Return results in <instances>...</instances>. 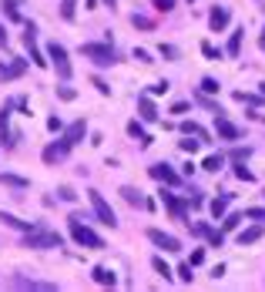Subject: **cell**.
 Returning <instances> with one entry per match:
<instances>
[{"label":"cell","instance_id":"cell-1","mask_svg":"<svg viewBox=\"0 0 265 292\" xmlns=\"http://www.w3.org/2000/svg\"><path fill=\"white\" fill-rule=\"evenodd\" d=\"M71 238H74L78 245H84V248H94V252L104 248V238H101L88 222H78V218H71Z\"/></svg>","mask_w":265,"mask_h":292},{"label":"cell","instance_id":"cell-2","mask_svg":"<svg viewBox=\"0 0 265 292\" xmlns=\"http://www.w3.org/2000/svg\"><path fill=\"white\" fill-rule=\"evenodd\" d=\"M81 54L94 61L98 68H111V64H118V51L111 44H81Z\"/></svg>","mask_w":265,"mask_h":292},{"label":"cell","instance_id":"cell-3","mask_svg":"<svg viewBox=\"0 0 265 292\" xmlns=\"http://www.w3.org/2000/svg\"><path fill=\"white\" fill-rule=\"evenodd\" d=\"M24 245H27V248H61V245H64V238L57 235V232H44V228L34 225L31 232L24 235Z\"/></svg>","mask_w":265,"mask_h":292},{"label":"cell","instance_id":"cell-4","mask_svg":"<svg viewBox=\"0 0 265 292\" xmlns=\"http://www.w3.org/2000/svg\"><path fill=\"white\" fill-rule=\"evenodd\" d=\"M88 202H91V208H94V215H98V222H101V225H111V228H118V215H114V208L104 202V195H101V191L91 188V191H88Z\"/></svg>","mask_w":265,"mask_h":292},{"label":"cell","instance_id":"cell-5","mask_svg":"<svg viewBox=\"0 0 265 292\" xmlns=\"http://www.w3.org/2000/svg\"><path fill=\"white\" fill-rule=\"evenodd\" d=\"M47 64L57 68V78L61 81H71V61H67V47L64 44H47Z\"/></svg>","mask_w":265,"mask_h":292},{"label":"cell","instance_id":"cell-6","mask_svg":"<svg viewBox=\"0 0 265 292\" xmlns=\"http://www.w3.org/2000/svg\"><path fill=\"white\" fill-rule=\"evenodd\" d=\"M144 235H148V242H151V245L165 248V252H181V242H178L175 235H168V232H161V228H148Z\"/></svg>","mask_w":265,"mask_h":292},{"label":"cell","instance_id":"cell-7","mask_svg":"<svg viewBox=\"0 0 265 292\" xmlns=\"http://www.w3.org/2000/svg\"><path fill=\"white\" fill-rule=\"evenodd\" d=\"M148 175H151L155 181H161V185H178V181H181V175H178L168 161H155V165L148 168Z\"/></svg>","mask_w":265,"mask_h":292},{"label":"cell","instance_id":"cell-8","mask_svg":"<svg viewBox=\"0 0 265 292\" xmlns=\"http://www.w3.org/2000/svg\"><path fill=\"white\" fill-rule=\"evenodd\" d=\"M67 155H71V145H67L64 138H57V141H51V145L44 148V161H47V165H61Z\"/></svg>","mask_w":265,"mask_h":292},{"label":"cell","instance_id":"cell-9","mask_svg":"<svg viewBox=\"0 0 265 292\" xmlns=\"http://www.w3.org/2000/svg\"><path fill=\"white\" fill-rule=\"evenodd\" d=\"M161 202H165V208H168L171 215H175L178 222H185V218H188V202H181L178 195H171V191H165V188H161Z\"/></svg>","mask_w":265,"mask_h":292},{"label":"cell","instance_id":"cell-10","mask_svg":"<svg viewBox=\"0 0 265 292\" xmlns=\"http://www.w3.org/2000/svg\"><path fill=\"white\" fill-rule=\"evenodd\" d=\"M215 131H218V138H225V141H238V138H242V128H235L225 114H215Z\"/></svg>","mask_w":265,"mask_h":292},{"label":"cell","instance_id":"cell-11","mask_svg":"<svg viewBox=\"0 0 265 292\" xmlns=\"http://www.w3.org/2000/svg\"><path fill=\"white\" fill-rule=\"evenodd\" d=\"M84 135H88V121H84V118H78L74 124H67V128H64V135H61V138H64L67 145L74 148V145H78V141H81Z\"/></svg>","mask_w":265,"mask_h":292},{"label":"cell","instance_id":"cell-12","mask_svg":"<svg viewBox=\"0 0 265 292\" xmlns=\"http://www.w3.org/2000/svg\"><path fill=\"white\" fill-rule=\"evenodd\" d=\"M91 279L98 282V285H108V289H114V285H118V272L108 269V265H94V269H91Z\"/></svg>","mask_w":265,"mask_h":292},{"label":"cell","instance_id":"cell-13","mask_svg":"<svg viewBox=\"0 0 265 292\" xmlns=\"http://www.w3.org/2000/svg\"><path fill=\"white\" fill-rule=\"evenodd\" d=\"M228 21H232V14H228V7H215V11L208 14V27L215 31V34H221V31L228 27Z\"/></svg>","mask_w":265,"mask_h":292},{"label":"cell","instance_id":"cell-14","mask_svg":"<svg viewBox=\"0 0 265 292\" xmlns=\"http://www.w3.org/2000/svg\"><path fill=\"white\" fill-rule=\"evenodd\" d=\"M138 114H141V121H158V108L151 94H138Z\"/></svg>","mask_w":265,"mask_h":292},{"label":"cell","instance_id":"cell-15","mask_svg":"<svg viewBox=\"0 0 265 292\" xmlns=\"http://www.w3.org/2000/svg\"><path fill=\"white\" fill-rule=\"evenodd\" d=\"M232 191H225V195H218V198H211L208 202V212H211V218H221V215L228 212V205H232Z\"/></svg>","mask_w":265,"mask_h":292},{"label":"cell","instance_id":"cell-16","mask_svg":"<svg viewBox=\"0 0 265 292\" xmlns=\"http://www.w3.org/2000/svg\"><path fill=\"white\" fill-rule=\"evenodd\" d=\"M24 71H27V61H21V57H14V64H7V68H0V81H14V78H21Z\"/></svg>","mask_w":265,"mask_h":292},{"label":"cell","instance_id":"cell-17","mask_svg":"<svg viewBox=\"0 0 265 292\" xmlns=\"http://www.w3.org/2000/svg\"><path fill=\"white\" fill-rule=\"evenodd\" d=\"M265 235L262 225H252V228H245V232H238V245H255L258 238Z\"/></svg>","mask_w":265,"mask_h":292},{"label":"cell","instance_id":"cell-18","mask_svg":"<svg viewBox=\"0 0 265 292\" xmlns=\"http://www.w3.org/2000/svg\"><path fill=\"white\" fill-rule=\"evenodd\" d=\"M121 198L128 205H134V208H144V195L134 188V185H124V188H121Z\"/></svg>","mask_w":265,"mask_h":292},{"label":"cell","instance_id":"cell-19","mask_svg":"<svg viewBox=\"0 0 265 292\" xmlns=\"http://www.w3.org/2000/svg\"><path fill=\"white\" fill-rule=\"evenodd\" d=\"M242 34H245L242 27H235V31H232V37H228V47H225V54H228V57H238V54H242Z\"/></svg>","mask_w":265,"mask_h":292},{"label":"cell","instance_id":"cell-20","mask_svg":"<svg viewBox=\"0 0 265 292\" xmlns=\"http://www.w3.org/2000/svg\"><path fill=\"white\" fill-rule=\"evenodd\" d=\"M0 222L11 225V228H21V232H31L34 228V222H24V218H17V215H11V212H0Z\"/></svg>","mask_w":265,"mask_h":292},{"label":"cell","instance_id":"cell-21","mask_svg":"<svg viewBox=\"0 0 265 292\" xmlns=\"http://www.w3.org/2000/svg\"><path fill=\"white\" fill-rule=\"evenodd\" d=\"M128 135H131V138H138V141H141V148H148V145H151V135H148V131L141 128V121H128Z\"/></svg>","mask_w":265,"mask_h":292},{"label":"cell","instance_id":"cell-22","mask_svg":"<svg viewBox=\"0 0 265 292\" xmlns=\"http://www.w3.org/2000/svg\"><path fill=\"white\" fill-rule=\"evenodd\" d=\"M181 135H195L198 141H208V131H205L198 121H181Z\"/></svg>","mask_w":265,"mask_h":292},{"label":"cell","instance_id":"cell-23","mask_svg":"<svg viewBox=\"0 0 265 292\" xmlns=\"http://www.w3.org/2000/svg\"><path fill=\"white\" fill-rule=\"evenodd\" d=\"M151 269H155V272H158V275H161L165 282H171V279H175V272H171V265H168V262H165L161 255H155V258H151Z\"/></svg>","mask_w":265,"mask_h":292},{"label":"cell","instance_id":"cell-24","mask_svg":"<svg viewBox=\"0 0 265 292\" xmlns=\"http://www.w3.org/2000/svg\"><path fill=\"white\" fill-rule=\"evenodd\" d=\"M201 168H205V171H211V175H218V171L225 168V155H208L205 161H201Z\"/></svg>","mask_w":265,"mask_h":292},{"label":"cell","instance_id":"cell-25","mask_svg":"<svg viewBox=\"0 0 265 292\" xmlns=\"http://www.w3.org/2000/svg\"><path fill=\"white\" fill-rule=\"evenodd\" d=\"M238 225H242V212H225L221 215V228H225V232H232Z\"/></svg>","mask_w":265,"mask_h":292},{"label":"cell","instance_id":"cell-26","mask_svg":"<svg viewBox=\"0 0 265 292\" xmlns=\"http://www.w3.org/2000/svg\"><path fill=\"white\" fill-rule=\"evenodd\" d=\"M24 0H4V14H7V17H11V21H17V24H24V17H21V11H17V7H21Z\"/></svg>","mask_w":265,"mask_h":292},{"label":"cell","instance_id":"cell-27","mask_svg":"<svg viewBox=\"0 0 265 292\" xmlns=\"http://www.w3.org/2000/svg\"><path fill=\"white\" fill-rule=\"evenodd\" d=\"M17 285H21V289H41V292H51V289H57L54 282H31V279H17Z\"/></svg>","mask_w":265,"mask_h":292},{"label":"cell","instance_id":"cell-28","mask_svg":"<svg viewBox=\"0 0 265 292\" xmlns=\"http://www.w3.org/2000/svg\"><path fill=\"white\" fill-rule=\"evenodd\" d=\"M235 178H238V181H245V185H252V181H255V175H252L248 168H245V161H235Z\"/></svg>","mask_w":265,"mask_h":292},{"label":"cell","instance_id":"cell-29","mask_svg":"<svg viewBox=\"0 0 265 292\" xmlns=\"http://www.w3.org/2000/svg\"><path fill=\"white\" fill-rule=\"evenodd\" d=\"M201 54L208 57V61H221V57H225V51H221V47H215V44H208V41H205V44H201Z\"/></svg>","mask_w":265,"mask_h":292},{"label":"cell","instance_id":"cell-30","mask_svg":"<svg viewBox=\"0 0 265 292\" xmlns=\"http://www.w3.org/2000/svg\"><path fill=\"white\" fill-rule=\"evenodd\" d=\"M158 54L165 57V61H178V57H181V51H178L175 44H158Z\"/></svg>","mask_w":265,"mask_h":292},{"label":"cell","instance_id":"cell-31","mask_svg":"<svg viewBox=\"0 0 265 292\" xmlns=\"http://www.w3.org/2000/svg\"><path fill=\"white\" fill-rule=\"evenodd\" d=\"M0 181H4V185H11V188H27V185H31V181L21 178V175H0Z\"/></svg>","mask_w":265,"mask_h":292},{"label":"cell","instance_id":"cell-32","mask_svg":"<svg viewBox=\"0 0 265 292\" xmlns=\"http://www.w3.org/2000/svg\"><path fill=\"white\" fill-rule=\"evenodd\" d=\"M232 98L238 104H252V108H255V104H262V98H258V94H245V91H235Z\"/></svg>","mask_w":265,"mask_h":292},{"label":"cell","instance_id":"cell-33","mask_svg":"<svg viewBox=\"0 0 265 292\" xmlns=\"http://www.w3.org/2000/svg\"><path fill=\"white\" fill-rule=\"evenodd\" d=\"M57 198H61V202H67V205H71V202H78V191L71 188V185H61V188H57Z\"/></svg>","mask_w":265,"mask_h":292},{"label":"cell","instance_id":"cell-34","mask_svg":"<svg viewBox=\"0 0 265 292\" xmlns=\"http://www.w3.org/2000/svg\"><path fill=\"white\" fill-rule=\"evenodd\" d=\"M221 91V84L215 78H201V94H218Z\"/></svg>","mask_w":265,"mask_h":292},{"label":"cell","instance_id":"cell-35","mask_svg":"<svg viewBox=\"0 0 265 292\" xmlns=\"http://www.w3.org/2000/svg\"><path fill=\"white\" fill-rule=\"evenodd\" d=\"M205 242H208V245H215V248H221V245H225V235H221L218 228H208V235H205Z\"/></svg>","mask_w":265,"mask_h":292},{"label":"cell","instance_id":"cell-36","mask_svg":"<svg viewBox=\"0 0 265 292\" xmlns=\"http://www.w3.org/2000/svg\"><path fill=\"white\" fill-rule=\"evenodd\" d=\"M178 145H181V151H185V155H195V151L201 148V141H191V135H188L185 141H178Z\"/></svg>","mask_w":265,"mask_h":292},{"label":"cell","instance_id":"cell-37","mask_svg":"<svg viewBox=\"0 0 265 292\" xmlns=\"http://www.w3.org/2000/svg\"><path fill=\"white\" fill-rule=\"evenodd\" d=\"M57 98H61V101H74V98H78V91L67 88V84H61V88H57Z\"/></svg>","mask_w":265,"mask_h":292},{"label":"cell","instance_id":"cell-38","mask_svg":"<svg viewBox=\"0 0 265 292\" xmlns=\"http://www.w3.org/2000/svg\"><path fill=\"white\" fill-rule=\"evenodd\" d=\"M74 7H78V0H64V7H61V17H64V21H74Z\"/></svg>","mask_w":265,"mask_h":292},{"label":"cell","instance_id":"cell-39","mask_svg":"<svg viewBox=\"0 0 265 292\" xmlns=\"http://www.w3.org/2000/svg\"><path fill=\"white\" fill-rule=\"evenodd\" d=\"M178 279H181V282L195 279V275H191V262H181V265H178Z\"/></svg>","mask_w":265,"mask_h":292},{"label":"cell","instance_id":"cell-40","mask_svg":"<svg viewBox=\"0 0 265 292\" xmlns=\"http://www.w3.org/2000/svg\"><path fill=\"white\" fill-rule=\"evenodd\" d=\"M131 54H134V61H141V64H155V61H151V54H148L144 47H134Z\"/></svg>","mask_w":265,"mask_h":292},{"label":"cell","instance_id":"cell-41","mask_svg":"<svg viewBox=\"0 0 265 292\" xmlns=\"http://www.w3.org/2000/svg\"><path fill=\"white\" fill-rule=\"evenodd\" d=\"M155 11L158 14H171L175 11V0H155Z\"/></svg>","mask_w":265,"mask_h":292},{"label":"cell","instance_id":"cell-42","mask_svg":"<svg viewBox=\"0 0 265 292\" xmlns=\"http://www.w3.org/2000/svg\"><path fill=\"white\" fill-rule=\"evenodd\" d=\"M242 218H255V222H265V208H245Z\"/></svg>","mask_w":265,"mask_h":292},{"label":"cell","instance_id":"cell-43","mask_svg":"<svg viewBox=\"0 0 265 292\" xmlns=\"http://www.w3.org/2000/svg\"><path fill=\"white\" fill-rule=\"evenodd\" d=\"M131 24H134V27H141V31H151V27H155V24L148 21V17H138V14L131 17Z\"/></svg>","mask_w":265,"mask_h":292},{"label":"cell","instance_id":"cell-44","mask_svg":"<svg viewBox=\"0 0 265 292\" xmlns=\"http://www.w3.org/2000/svg\"><path fill=\"white\" fill-rule=\"evenodd\" d=\"M252 155V148H232V161H245Z\"/></svg>","mask_w":265,"mask_h":292},{"label":"cell","instance_id":"cell-45","mask_svg":"<svg viewBox=\"0 0 265 292\" xmlns=\"http://www.w3.org/2000/svg\"><path fill=\"white\" fill-rule=\"evenodd\" d=\"M198 104H201V108H208L211 114H225V111L218 108V104H215V101H208V98H198Z\"/></svg>","mask_w":265,"mask_h":292},{"label":"cell","instance_id":"cell-46","mask_svg":"<svg viewBox=\"0 0 265 292\" xmlns=\"http://www.w3.org/2000/svg\"><path fill=\"white\" fill-rule=\"evenodd\" d=\"M47 131H64V121H61V118H47Z\"/></svg>","mask_w":265,"mask_h":292},{"label":"cell","instance_id":"cell-47","mask_svg":"<svg viewBox=\"0 0 265 292\" xmlns=\"http://www.w3.org/2000/svg\"><path fill=\"white\" fill-rule=\"evenodd\" d=\"M188 108H191V101H175L171 104V114H185Z\"/></svg>","mask_w":265,"mask_h":292},{"label":"cell","instance_id":"cell-48","mask_svg":"<svg viewBox=\"0 0 265 292\" xmlns=\"http://www.w3.org/2000/svg\"><path fill=\"white\" fill-rule=\"evenodd\" d=\"M188 262H191V265H201V262H205V248H195V252H191V258H188Z\"/></svg>","mask_w":265,"mask_h":292},{"label":"cell","instance_id":"cell-49","mask_svg":"<svg viewBox=\"0 0 265 292\" xmlns=\"http://www.w3.org/2000/svg\"><path fill=\"white\" fill-rule=\"evenodd\" d=\"M168 88H171V84H168V81H158V84H151V91H148V94H165Z\"/></svg>","mask_w":265,"mask_h":292},{"label":"cell","instance_id":"cell-50","mask_svg":"<svg viewBox=\"0 0 265 292\" xmlns=\"http://www.w3.org/2000/svg\"><path fill=\"white\" fill-rule=\"evenodd\" d=\"M94 88H98V94H104V98H108V94H111L108 81H101V78H94Z\"/></svg>","mask_w":265,"mask_h":292},{"label":"cell","instance_id":"cell-51","mask_svg":"<svg viewBox=\"0 0 265 292\" xmlns=\"http://www.w3.org/2000/svg\"><path fill=\"white\" fill-rule=\"evenodd\" d=\"M0 47H7V27L0 24Z\"/></svg>","mask_w":265,"mask_h":292},{"label":"cell","instance_id":"cell-52","mask_svg":"<svg viewBox=\"0 0 265 292\" xmlns=\"http://www.w3.org/2000/svg\"><path fill=\"white\" fill-rule=\"evenodd\" d=\"M104 4H108V7H111V11H114V7H118V0H104Z\"/></svg>","mask_w":265,"mask_h":292},{"label":"cell","instance_id":"cell-53","mask_svg":"<svg viewBox=\"0 0 265 292\" xmlns=\"http://www.w3.org/2000/svg\"><path fill=\"white\" fill-rule=\"evenodd\" d=\"M94 7H98V0H88V11H94Z\"/></svg>","mask_w":265,"mask_h":292},{"label":"cell","instance_id":"cell-54","mask_svg":"<svg viewBox=\"0 0 265 292\" xmlns=\"http://www.w3.org/2000/svg\"><path fill=\"white\" fill-rule=\"evenodd\" d=\"M258 44H262V51H265V31H262V37H258Z\"/></svg>","mask_w":265,"mask_h":292},{"label":"cell","instance_id":"cell-55","mask_svg":"<svg viewBox=\"0 0 265 292\" xmlns=\"http://www.w3.org/2000/svg\"><path fill=\"white\" fill-rule=\"evenodd\" d=\"M258 88H262V98H265V81H262V84H258Z\"/></svg>","mask_w":265,"mask_h":292},{"label":"cell","instance_id":"cell-56","mask_svg":"<svg viewBox=\"0 0 265 292\" xmlns=\"http://www.w3.org/2000/svg\"><path fill=\"white\" fill-rule=\"evenodd\" d=\"M262 14H265V7H262Z\"/></svg>","mask_w":265,"mask_h":292}]
</instances>
